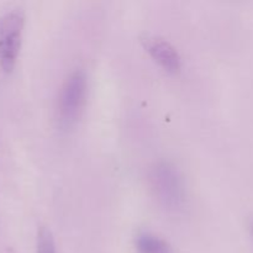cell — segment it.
<instances>
[{"label":"cell","instance_id":"7a4b0ae2","mask_svg":"<svg viewBox=\"0 0 253 253\" xmlns=\"http://www.w3.org/2000/svg\"><path fill=\"white\" fill-rule=\"evenodd\" d=\"M88 78L83 69L72 72L62 85L58 98V123L62 128H69L79 120L85 106Z\"/></svg>","mask_w":253,"mask_h":253},{"label":"cell","instance_id":"6da1fadb","mask_svg":"<svg viewBox=\"0 0 253 253\" xmlns=\"http://www.w3.org/2000/svg\"><path fill=\"white\" fill-rule=\"evenodd\" d=\"M150 182L155 197L162 207L178 210L185 203V185L179 169L173 163L162 161L152 168Z\"/></svg>","mask_w":253,"mask_h":253},{"label":"cell","instance_id":"5b68a950","mask_svg":"<svg viewBox=\"0 0 253 253\" xmlns=\"http://www.w3.org/2000/svg\"><path fill=\"white\" fill-rule=\"evenodd\" d=\"M138 253H172L169 244L151 231H140L135 237Z\"/></svg>","mask_w":253,"mask_h":253},{"label":"cell","instance_id":"8992f818","mask_svg":"<svg viewBox=\"0 0 253 253\" xmlns=\"http://www.w3.org/2000/svg\"><path fill=\"white\" fill-rule=\"evenodd\" d=\"M36 253H56L53 236L47 227H41L37 232Z\"/></svg>","mask_w":253,"mask_h":253},{"label":"cell","instance_id":"52a82bcc","mask_svg":"<svg viewBox=\"0 0 253 253\" xmlns=\"http://www.w3.org/2000/svg\"><path fill=\"white\" fill-rule=\"evenodd\" d=\"M249 231H250V235H251V237L253 240V217L252 219H250V221H249Z\"/></svg>","mask_w":253,"mask_h":253},{"label":"cell","instance_id":"3957f363","mask_svg":"<svg viewBox=\"0 0 253 253\" xmlns=\"http://www.w3.org/2000/svg\"><path fill=\"white\" fill-rule=\"evenodd\" d=\"M25 14L21 9H11L0 14V68L11 72L21 48Z\"/></svg>","mask_w":253,"mask_h":253},{"label":"cell","instance_id":"277c9868","mask_svg":"<svg viewBox=\"0 0 253 253\" xmlns=\"http://www.w3.org/2000/svg\"><path fill=\"white\" fill-rule=\"evenodd\" d=\"M141 41L146 51L163 69L170 73H177L180 71L182 58L170 42L153 35H145Z\"/></svg>","mask_w":253,"mask_h":253}]
</instances>
